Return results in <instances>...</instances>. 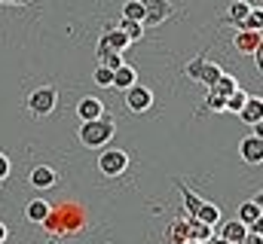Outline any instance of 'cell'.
Instances as JSON below:
<instances>
[{
  "label": "cell",
  "instance_id": "6da1fadb",
  "mask_svg": "<svg viewBox=\"0 0 263 244\" xmlns=\"http://www.w3.org/2000/svg\"><path fill=\"white\" fill-rule=\"evenodd\" d=\"M114 134H117V125L114 119L104 113V116H98V119H89L80 125V144L83 147H89V150H101V147H107L110 140H114Z\"/></svg>",
  "mask_w": 263,
  "mask_h": 244
},
{
  "label": "cell",
  "instance_id": "7a4b0ae2",
  "mask_svg": "<svg viewBox=\"0 0 263 244\" xmlns=\"http://www.w3.org/2000/svg\"><path fill=\"white\" fill-rule=\"evenodd\" d=\"M55 107H59V92L52 86H40L28 95V110L34 116H49V113H55Z\"/></svg>",
  "mask_w": 263,
  "mask_h": 244
},
{
  "label": "cell",
  "instance_id": "3957f363",
  "mask_svg": "<svg viewBox=\"0 0 263 244\" xmlns=\"http://www.w3.org/2000/svg\"><path fill=\"white\" fill-rule=\"evenodd\" d=\"M126 168H129V156H126L123 150H104V153L98 156V171H101L104 177H120Z\"/></svg>",
  "mask_w": 263,
  "mask_h": 244
},
{
  "label": "cell",
  "instance_id": "277c9868",
  "mask_svg": "<svg viewBox=\"0 0 263 244\" xmlns=\"http://www.w3.org/2000/svg\"><path fill=\"white\" fill-rule=\"evenodd\" d=\"M223 70L214 64V61H205V58H196L187 64V76L196 79V83H205V86H214V79L220 76Z\"/></svg>",
  "mask_w": 263,
  "mask_h": 244
},
{
  "label": "cell",
  "instance_id": "5b68a950",
  "mask_svg": "<svg viewBox=\"0 0 263 244\" xmlns=\"http://www.w3.org/2000/svg\"><path fill=\"white\" fill-rule=\"evenodd\" d=\"M141 6H144V22L141 25H162L165 18H172V3L168 0H141Z\"/></svg>",
  "mask_w": 263,
  "mask_h": 244
},
{
  "label": "cell",
  "instance_id": "8992f818",
  "mask_svg": "<svg viewBox=\"0 0 263 244\" xmlns=\"http://www.w3.org/2000/svg\"><path fill=\"white\" fill-rule=\"evenodd\" d=\"M123 95H126V107H129L132 113H147L153 107V92L144 89V86H138V83L132 89H126Z\"/></svg>",
  "mask_w": 263,
  "mask_h": 244
},
{
  "label": "cell",
  "instance_id": "52a82bcc",
  "mask_svg": "<svg viewBox=\"0 0 263 244\" xmlns=\"http://www.w3.org/2000/svg\"><path fill=\"white\" fill-rule=\"evenodd\" d=\"M239 153L248 165H260L263 162V140H260V125H254V134H248L239 144Z\"/></svg>",
  "mask_w": 263,
  "mask_h": 244
},
{
  "label": "cell",
  "instance_id": "ba28073f",
  "mask_svg": "<svg viewBox=\"0 0 263 244\" xmlns=\"http://www.w3.org/2000/svg\"><path fill=\"white\" fill-rule=\"evenodd\" d=\"M77 116H80V122L98 119V116H104V104L98 98H92V95H83L77 101Z\"/></svg>",
  "mask_w": 263,
  "mask_h": 244
},
{
  "label": "cell",
  "instance_id": "9c48e42d",
  "mask_svg": "<svg viewBox=\"0 0 263 244\" xmlns=\"http://www.w3.org/2000/svg\"><path fill=\"white\" fill-rule=\"evenodd\" d=\"M98 43H104V46H107L110 52H123V49H129V46H132V43H129V37H126V34H123V31H120L117 25H107Z\"/></svg>",
  "mask_w": 263,
  "mask_h": 244
},
{
  "label": "cell",
  "instance_id": "30bf717a",
  "mask_svg": "<svg viewBox=\"0 0 263 244\" xmlns=\"http://www.w3.org/2000/svg\"><path fill=\"white\" fill-rule=\"evenodd\" d=\"M55 183H59V171L49 168V165H37V168L31 171V186H34V189H49V186H55Z\"/></svg>",
  "mask_w": 263,
  "mask_h": 244
},
{
  "label": "cell",
  "instance_id": "8fae6325",
  "mask_svg": "<svg viewBox=\"0 0 263 244\" xmlns=\"http://www.w3.org/2000/svg\"><path fill=\"white\" fill-rule=\"evenodd\" d=\"M49 214H52V205H49L46 198H31V201L25 205V217H28L31 223H46Z\"/></svg>",
  "mask_w": 263,
  "mask_h": 244
},
{
  "label": "cell",
  "instance_id": "7c38bea8",
  "mask_svg": "<svg viewBox=\"0 0 263 244\" xmlns=\"http://www.w3.org/2000/svg\"><path fill=\"white\" fill-rule=\"evenodd\" d=\"M260 217H263L260 201H245L239 208V223H245L248 229H260Z\"/></svg>",
  "mask_w": 263,
  "mask_h": 244
},
{
  "label": "cell",
  "instance_id": "4fadbf2b",
  "mask_svg": "<svg viewBox=\"0 0 263 244\" xmlns=\"http://www.w3.org/2000/svg\"><path fill=\"white\" fill-rule=\"evenodd\" d=\"M245 235H248V226L239 223V220H227V223L220 226V238H223L227 244H242Z\"/></svg>",
  "mask_w": 263,
  "mask_h": 244
},
{
  "label": "cell",
  "instance_id": "5bb4252c",
  "mask_svg": "<svg viewBox=\"0 0 263 244\" xmlns=\"http://www.w3.org/2000/svg\"><path fill=\"white\" fill-rule=\"evenodd\" d=\"M138 83V70L132 67V64H120L117 70H114V89H120V92H126V89H132Z\"/></svg>",
  "mask_w": 263,
  "mask_h": 244
},
{
  "label": "cell",
  "instance_id": "9a60e30c",
  "mask_svg": "<svg viewBox=\"0 0 263 244\" xmlns=\"http://www.w3.org/2000/svg\"><path fill=\"white\" fill-rule=\"evenodd\" d=\"M239 116L242 122H254V125H260L263 122V101L257 95H248V101H245V107L239 110Z\"/></svg>",
  "mask_w": 263,
  "mask_h": 244
},
{
  "label": "cell",
  "instance_id": "2e32d148",
  "mask_svg": "<svg viewBox=\"0 0 263 244\" xmlns=\"http://www.w3.org/2000/svg\"><path fill=\"white\" fill-rule=\"evenodd\" d=\"M193 220H199V223H205V226H217L220 223V208L217 205H211V201H202L196 208V214H193Z\"/></svg>",
  "mask_w": 263,
  "mask_h": 244
},
{
  "label": "cell",
  "instance_id": "e0dca14e",
  "mask_svg": "<svg viewBox=\"0 0 263 244\" xmlns=\"http://www.w3.org/2000/svg\"><path fill=\"white\" fill-rule=\"evenodd\" d=\"M236 49L245 52V55H254L260 49V31H242L236 37Z\"/></svg>",
  "mask_w": 263,
  "mask_h": 244
},
{
  "label": "cell",
  "instance_id": "ac0fdd59",
  "mask_svg": "<svg viewBox=\"0 0 263 244\" xmlns=\"http://www.w3.org/2000/svg\"><path fill=\"white\" fill-rule=\"evenodd\" d=\"M236 89H239V83H236V76H230V73H220V76L214 79V86H208V92L217 95V98H230Z\"/></svg>",
  "mask_w": 263,
  "mask_h": 244
},
{
  "label": "cell",
  "instance_id": "d6986e66",
  "mask_svg": "<svg viewBox=\"0 0 263 244\" xmlns=\"http://www.w3.org/2000/svg\"><path fill=\"white\" fill-rule=\"evenodd\" d=\"M165 241L168 244H187V220H178V223H172L168 226V235H165Z\"/></svg>",
  "mask_w": 263,
  "mask_h": 244
},
{
  "label": "cell",
  "instance_id": "ffe728a7",
  "mask_svg": "<svg viewBox=\"0 0 263 244\" xmlns=\"http://www.w3.org/2000/svg\"><path fill=\"white\" fill-rule=\"evenodd\" d=\"M187 238H190V241H205V238H211V226H205V223H199V220H187Z\"/></svg>",
  "mask_w": 263,
  "mask_h": 244
},
{
  "label": "cell",
  "instance_id": "44dd1931",
  "mask_svg": "<svg viewBox=\"0 0 263 244\" xmlns=\"http://www.w3.org/2000/svg\"><path fill=\"white\" fill-rule=\"evenodd\" d=\"M117 28H120V31L129 37V43H138V40L144 37V25H141V22H129V18H123Z\"/></svg>",
  "mask_w": 263,
  "mask_h": 244
},
{
  "label": "cell",
  "instance_id": "7402d4cb",
  "mask_svg": "<svg viewBox=\"0 0 263 244\" xmlns=\"http://www.w3.org/2000/svg\"><path fill=\"white\" fill-rule=\"evenodd\" d=\"M239 28H242V31H260L263 28V9L260 6H251V12L245 15V22H242Z\"/></svg>",
  "mask_w": 263,
  "mask_h": 244
},
{
  "label": "cell",
  "instance_id": "603a6c76",
  "mask_svg": "<svg viewBox=\"0 0 263 244\" xmlns=\"http://www.w3.org/2000/svg\"><path fill=\"white\" fill-rule=\"evenodd\" d=\"M123 18H129V22H144V6H141V0H126V3H123Z\"/></svg>",
  "mask_w": 263,
  "mask_h": 244
},
{
  "label": "cell",
  "instance_id": "cb8c5ba5",
  "mask_svg": "<svg viewBox=\"0 0 263 244\" xmlns=\"http://www.w3.org/2000/svg\"><path fill=\"white\" fill-rule=\"evenodd\" d=\"M248 12H251V3H248V0H233V6H230V18H233L236 25H242Z\"/></svg>",
  "mask_w": 263,
  "mask_h": 244
},
{
  "label": "cell",
  "instance_id": "d4e9b609",
  "mask_svg": "<svg viewBox=\"0 0 263 244\" xmlns=\"http://www.w3.org/2000/svg\"><path fill=\"white\" fill-rule=\"evenodd\" d=\"M245 101H248V92H242V89H236L230 98H227V113H236L239 116V110L245 107Z\"/></svg>",
  "mask_w": 263,
  "mask_h": 244
},
{
  "label": "cell",
  "instance_id": "484cf974",
  "mask_svg": "<svg viewBox=\"0 0 263 244\" xmlns=\"http://www.w3.org/2000/svg\"><path fill=\"white\" fill-rule=\"evenodd\" d=\"M98 61H101V67H107V70H117L120 64H126L123 52H104V55H98Z\"/></svg>",
  "mask_w": 263,
  "mask_h": 244
},
{
  "label": "cell",
  "instance_id": "4316f807",
  "mask_svg": "<svg viewBox=\"0 0 263 244\" xmlns=\"http://www.w3.org/2000/svg\"><path fill=\"white\" fill-rule=\"evenodd\" d=\"M92 79H95L98 86H110V83H114V70H107V67H101V64H98V67H95V73H92Z\"/></svg>",
  "mask_w": 263,
  "mask_h": 244
},
{
  "label": "cell",
  "instance_id": "83f0119b",
  "mask_svg": "<svg viewBox=\"0 0 263 244\" xmlns=\"http://www.w3.org/2000/svg\"><path fill=\"white\" fill-rule=\"evenodd\" d=\"M205 104H208V110H214V113H227V98H217V95H211V92H208Z\"/></svg>",
  "mask_w": 263,
  "mask_h": 244
},
{
  "label": "cell",
  "instance_id": "f1b7e54d",
  "mask_svg": "<svg viewBox=\"0 0 263 244\" xmlns=\"http://www.w3.org/2000/svg\"><path fill=\"white\" fill-rule=\"evenodd\" d=\"M184 201H187V211H190V217L196 214V208H199V205H202V198H199L196 192H190V189L184 192Z\"/></svg>",
  "mask_w": 263,
  "mask_h": 244
},
{
  "label": "cell",
  "instance_id": "f546056e",
  "mask_svg": "<svg viewBox=\"0 0 263 244\" xmlns=\"http://www.w3.org/2000/svg\"><path fill=\"white\" fill-rule=\"evenodd\" d=\"M242 244H263L260 229H248V235H245V241H242Z\"/></svg>",
  "mask_w": 263,
  "mask_h": 244
},
{
  "label": "cell",
  "instance_id": "4dcf8cb0",
  "mask_svg": "<svg viewBox=\"0 0 263 244\" xmlns=\"http://www.w3.org/2000/svg\"><path fill=\"white\" fill-rule=\"evenodd\" d=\"M6 177H9V159L0 153V180H6Z\"/></svg>",
  "mask_w": 263,
  "mask_h": 244
},
{
  "label": "cell",
  "instance_id": "1f68e13d",
  "mask_svg": "<svg viewBox=\"0 0 263 244\" xmlns=\"http://www.w3.org/2000/svg\"><path fill=\"white\" fill-rule=\"evenodd\" d=\"M3 6H25V3H31V0H0Z\"/></svg>",
  "mask_w": 263,
  "mask_h": 244
},
{
  "label": "cell",
  "instance_id": "d6a6232c",
  "mask_svg": "<svg viewBox=\"0 0 263 244\" xmlns=\"http://www.w3.org/2000/svg\"><path fill=\"white\" fill-rule=\"evenodd\" d=\"M6 238H9V229H6V223H3V220H0V244L6 241Z\"/></svg>",
  "mask_w": 263,
  "mask_h": 244
},
{
  "label": "cell",
  "instance_id": "836d02e7",
  "mask_svg": "<svg viewBox=\"0 0 263 244\" xmlns=\"http://www.w3.org/2000/svg\"><path fill=\"white\" fill-rule=\"evenodd\" d=\"M187 244H202V241H187Z\"/></svg>",
  "mask_w": 263,
  "mask_h": 244
}]
</instances>
